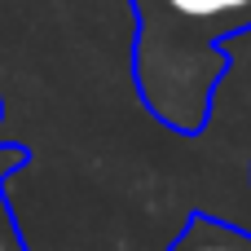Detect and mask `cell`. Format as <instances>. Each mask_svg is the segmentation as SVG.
<instances>
[{
  "mask_svg": "<svg viewBox=\"0 0 251 251\" xmlns=\"http://www.w3.org/2000/svg\"><path fill=\"white\" fill-rule=\"evenodd\" d=\"M168 251H251V234L234 229V225H221L212 216H194Z\"/></svg>",
  "mask_w": 251,
  "mask_h": 251,
  "instance_id": "7a4b0ae2",
  "label": "cell"
},
{
  "mask_svg": "<svg viewBox=\"0 0 251 251\" xmlns=\"http://www.w3.org/2000/svg\"><path fill=\"white\" fill-rule=\"evenodd\" d=\"M18 163H22V150L4 146V150H0V251H26V247H22V234H18V225H13L9 199H4V172H9V168H18Z\"/></svg>",
  "mask_w": 251,
  "mask_h": 251,
  "instance_id": "3957f363",
  "label": "cell"
},
{
  "mask_svg": "<svg viewBox=\"0 0 251 251\" xmlns=\"http://www.w3.org/2000/svg\"><path fill=\"white\" fill-rule=\"evenodd\" d=\"M132 79L146 110L172 132H203L225 75L229 35L251 26V0H132Z\"/></svg>",
  "mask_w": 251,
  "mask_h": 251,
  "instance_id": "6da1fadb",
  "label": "cell"
}]
</instances>
